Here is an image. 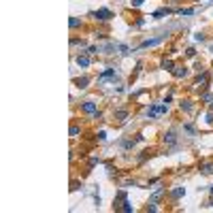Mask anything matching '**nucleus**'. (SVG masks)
Wrapping results in <instances>:
<instances>
[{
    "instance_id": "nucleus-1",
    "label": "nucleus",
    "mask_w": 213,
    "mask_h": 213,
    "mask_svg": "<svg viewBox=\"0 0 213 213\" xmlns=\"http://www.w3.org/2000/svg\"><path fill=\"white\" fill-rule=\"evenodd\" d=\"M92 17H94V19H98V21H109V19L113 17V13H111L109 9H98V11H94V13H92Z\"/></svg>"
},
{
    "instance_id": "nucleus-2",
    "label": "nucleus",
    "mask_w": 213,
    "mask_h": 213,
    "mask_svg": "<svg viewBox=\"0 0 213 213\" xmlns=\"http://www.w3.org/2000/svg\"><path fill=\"white\" fill-rule=\"evenodd\" d=\"M164 41V36H158V39H149V41H143L136 49H145V47H154V45H158V43Z\"/></svg>"
},
{
    "instance_id": "nucleus-3",
    "label": "nucleus",
    "mask_w": 213,
    "mask_h": 213,
    "mask_svg": "<svg viewBox=\"0 0 213 213\" xmlns=\"http://www.w3.org/2000/svg\"><path fill=\"white\" fill-rule=\"evenodd\" d=\"M81 111H83V113H89V115H94V113H96V102H92V100L83 102V105H81Z\"/></svg>"
},
{
    "instance_id": "nucleus-4",
    "label": "nucleus",
    "mask_w": 213,
    "mask_h": 213,
    "mask_svg": "<svg viewBox=\"0 0 213 213\" xmlns=\"http://www.w3.org/2000/svg\"><path fill=\"white\" fill-rule=\"evenodd\" d=\"M181 196H185V188H179V185H177V188L170 190V198H173V200H179Z\"/></svg>"
},
{
    "instance_id": "nucleus-5",
    "label": "nucleus",
    "mask_w": 213,
    "mask_h": 213,
    "mask_svg": "<svg viewBox=\"0 0 213 213\" xmlns=\"http://www.w3.org/2000/svg\"><path fill=\"white\" fill-rule=\"evenodd\" d=\"M164 192H166L164 188H156V190L151 192V196H149V200H151V203H158V200H160V198L164 196Z\"/></svg>"
},
{
    "instance_id": "nucleus-6",
    "label": "nucleus",
    "mask_w": 213,
    "mask_h": 213,
    "mask_svg": "<svg viewBox=\"0 0 213 213\" xmlns=\"http://www.w3.org/2000/svg\"><path fill=\"white\" fill-rule=\"evenodd\" d=\"M207 81H209V73H207V70H205V73H203V75H198V79H196V87H207Z\"/></svg>"
},
{
    "instance_id": "nucleus-7",
    "label": "nucleus",
    "mask_w": 213,
    "mask_h": 213,
    "mask_svg": "<svg viewBox=\"0 0 213 213\" xmlns=\"http://www.w3.org/2000/svg\"><path fill=\"white\" fill-rule=\"evenodd\" d=\"M164 143H166V145H175V143H177V132H175V130H169V132L164 134Z\"/></svg>"
},
{
    "instance_id": "nucleus-8",
    "label": "nucleus",
    "mask_w": 213,
    "mask_h": 213,
    "mask_svg": "<svg viewBox=\"0 0 213 213\" xmlns=\"http://www.w3.org/2000/svg\"><path fill=\"white\" fill-rule=\"evenodd\" d=\"M173 75H175L177 79H181V77L188 75V68H185V66H175V68H173Z\"/></svg>"
},
{
    "instance_id": "nucleus-9",
    "label": "nucleus",
    "mask_w": 213,
    "mask_h": 213,
    "mask_svg": "<svg viewBox=\"0 0 213 213\" xmlns=\"http://www.w3.org/2000/svg\"><path fill=\"white\" fill-rule=\"evenodd\" d=\"M117 73H115V68H107L100 77H98V81H105V79H111V77H115Z\"/></svg>"
},
{
    "instance_id": "nucleus-10",
    "label": "nucleus",
    "mask_w": 213,
    "mask_h": 213,
    "mask_svg": "<svg viewBox=\"0 0 213 213\" xmlns=\"http://www.w3.org/2000/svg\"><path fill=\"white\" fill-rule=\"evenodd\" d=\"M77 64H79L81 68H87V66H89V58H87V55H77Z\"/></svg>"
},
{
    "instance_id": "nucleus-11",
    "label": "nucleus",
    "mask_w": 213,
    "mask_h": 213,
    "mask_svg": "<svg viewBox=\"0 0 213 213\" xmlns=\"http://www.w3.org/2000/svg\"><path fill=\"white\" fill-rule=\"evenodd\" d=\"M126 117H128V111H126V109H120V111H115V120H117V122H124Z\"/></svg>"
},
{
    "instance_id": "nucleus-12",
    "label": "nucleus",
    "mask_w": 213,
    "mask_h": 213,
    "mask_svg": "<svg viewBox=\"0 0 213 213\" xmlns=\"http://www.w3.org/2000/svg\"><path fill=\"white\" fill-rule=\"evenodd\" d=\"M158 113H160V111H158V105H151V107L147 109V115H149V117H156Z\"/></svg>"
},
{
    "instance_id": "nucleus-13",
    "label": "nucleus",
    "mask_w": 213,
    "mask_h": 213,
    "mask_svg": "<svg viewBox=\"0 0 213 213\" xmlns=\"http://www.w3.org/2000/svg\"><path fill=\"white\" fill-rule=\"evenodd\" d=\"M75 83H77V87H81V89H83V87H87V83H89V79H87V77H81V79H77Z\"/></svg>"
},
{
    "instance_id": "nucleus-14",
    "label": "nucleus",
    "mask_w": 213,
    "mask_h": 213,
    "mask_svg": "<svg viewBox=\"0 0 213 213\" xmlns=\"http://www.w3.org/2000/svg\"><path fill=\"white\" fill-rule=\"evenodd\" d=\"M115 51H117V53H122V55H126L128 47H126V45H122V43H117V45H115Z\"/></svg>"
},
{
    "instance_id": "nucleus-15",
    "label": "nucleus",
    "mask_w": 213,
    "mask_h": 213,
    "mask_svg": "<svg viewBox=\"0 0 213 213\" xmlns=\"http://www.w3.org/2000/svg\"><path fill=\"white\" fill-rule=\"evenodd\" d=\"M169 13H170V9H160V11H156V13H154V17H156V19H160L162 15H169Z\"/></svg>"
},
{
    "instance_id": "nucleus-16",
    "label": "nucleus",
    "mask_w": 213,
    "mask_h": 213,
    "mask_svg": "<svg viewBox=\"0 0 213 213\" xmlns=\"http://www.w3.org/2000/svg\"><path fill=\"white\" fill-rule=\"evenodd\" d=\"M177 13H179V15H194V13H196V9H179Z\"/></svg>"
},
{
    "instance_id": "nucleus-17",
    "label": "nucleus",
    "mask_w": 213,
    "mask_h": 213,
    "mask_svg": "<svg viewBox=\"0 0 213 213\" xmlns=\"http://www.w3.org/2000/svg\"><path fill=\"white\" fill-rule=\"evenodd\" d=\"M68 24H70V28H79V26H81V19H79V17H70Z\"/></svg>"
},
{
    "instance_id": "nucleus-18",
    "label": "nucleus",
    "mask_w": 213,
    "mask_h": 213,
    "mask_svg": "<svg viewBox=\"0 0 213 213\" xmlns=\"http://www.w3.org/2000/svg\"><path fill=\"white\" fill-rule=\"evenodd\" d=\"M160 66H162V68H164V70H173V68H175V66H173V62H170V60H164V62H162V64H160Z\"/></svg>"
},
{
    "instance_id": "nucleus-19",
    "label": "nucleus",
    "mask_w": 213,
    "mask_h": 213,
    "mask_svg": "<svg viewBox=\"0 0 213 213\" xmlns=\"http://www.w3.org/2000/svg\"><path fill=\"white\" fill-rule=\"evenodd\" d=\"M122 211H126V213L132 211V205H130V200H128V198L124 200V207H122Z\"/></svg>"
},
{
    "instance_id": "nucleus-20",
    "label": "nucleus",
    "mask_w": 213,
    "mask_h": 213,
    "mask_svg": "<svg viewBox=\"0 0 213 213\" xmlns=\"http://www.w3.org/2000/svg\"><path fill=\"white\" fill-rule=\"evenodd\" d=\"M181 109H183V111H192V102L183 100V102H181Z\"/></svg>"
},
{
    "instance_id": "nucleus-21",
    "label": "nucleus",
    "mask_w": 213,
    "mask_h": 213,
    "mask_svg": "<svg viewBox=\"0 0 213 213\" xmlns=\"http://www.w3.org/2000/svg\"><path fill=\"white\" fill-rule=\"evenodd\" d=\"M200 170H203L205 175H211V173H213V166H211V164H205V166H203Z\"/></svg>"
},
{
    "instance_id": "nucleus-22",
    "label": "nucleus",
    "mask_w": 213,
    "mask_h": 213,
    "mask_svg": "<svg viewBox=\"0 0 213 213\" xmlns=\"http://www.w3.org/2000/svg\"><path fill=\"white\" fill-rule=\"evenodd\" d=\"M183 130H185V132H190V134H194V132H196V128L192 126V124H185V126H183Z\"/></svg>"
},
{
    "instance_id": "nucleus-23",
    "label": "nucleus",
    "mask_w": 213,
    "mask_h": 213,
    "mask_svg": "<svg viewBox=\"0 0 213 213\" xmlns=\"http://www.w3.org/2000/svg\"><path fill=\"white\" fill-rule=\"evenodd\" d=\"M79 134V126H70V136H77Z\"/></svg>"
},
{
    "instance_id": "nucleus-24",
    "label": "nucleus",
    "mask_w": 213,
    "mask_h": 213,
    "mask_svg": "<svg viewBox=\"0 0 213 213\" xmlns=\"http://www.w3.org/2000/svg\"><path fill=\"white\" fill-rule=\"evenodd\" d=\"M143 2H145V0H132V2H130V4H132V6H134V9H139V6H141V4H143Z\"/></svg>"
},
{
    "instance_id": "nucleus-25",
    "label": "nucleus",
    "mask_w": 213,
    "mask_h": 213,
    "mask_svg": "<svg viewBox=\"0 0 213 213\" xmlns=\"http://www.w3.org/2000/svg\"><path fill=\"white\" fill-rule=\"evenodd\" d=\"M185 53H188V55H190V58H194V55H196V49H192V47H190V49H188V51H185Z\"/></svg>"
},
{
    "instance_id": "nucleus-26",
    "label": "nucleus",
    "mask_w": 213,
    "mask_h": 213,
    "mask_svg": "<svg viewBox=\"0 0 213 213\" xmlns=\"http://www.w3.org/2000/svg\"><path fill=\"white\" fill-rule=\"evenodd\" d=\"M211 98H213V94H205V96H203V100H205V102H209Z\"/></svg>"
},
{
    "instance_id": "nucleus-27",
    "label": "nucleus",
    "mask_w": 213,
    "mask_h": 213,
    "mask_svg": "<svg viewBox=\"0 0 213 213\" xmlns=\"http://www.w3.org/2000/svg\"><path fill=\"white\" fill-rule=\"evenodd\" d=\"M209 192H211V196H213V185H211V188H209Z\"/></svg>"
},
{
    "instance_id": "nucleus-28",
    "label": "nucleus",
    "mask_w": 213,
    "mask_h": 213,
    "mask_svg": "<svg viewBox=\"0 0 213 213\" xmlns=\"http://www.w3.org/2000/svg\"><path fill=\"white\" fill-rule=\"evenodd\" d=\"M209 205H211V207H213V200H211V203H209Z\"/></svg>"
},
{
    "instance_id": "nucleus-29",
    "label": "nucleus",
    "mask_w": 213,
    "mask_h": 213,
    "mask_svg": "<svg viewBox=\"0 0 213 213\" xmlns=\"http://www.w3.org/2000/svg\"><path fill=\"white\" fill-rule=\"evenodd\" d=\"M211 51H213V47H211Z\"/></svg>"
}]
</instances>
